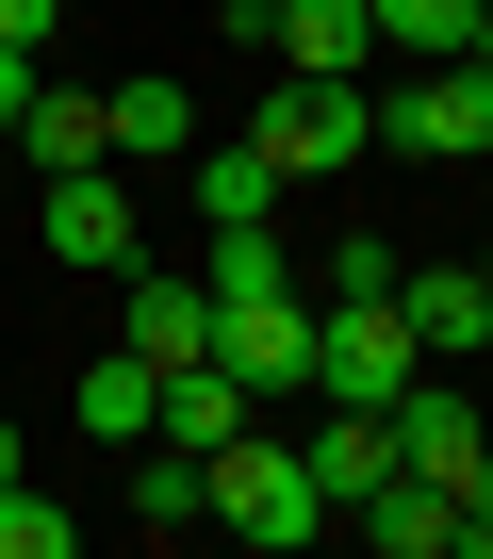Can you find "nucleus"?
<instances>
[{
	"mask_svg": "<svg viewBox=\"0 0 493 559\" xmlns=\"http://www.w3.org/2000/svg\"><path fill=\"white\" fill-rule=\"evenodd\" d=\"M197 493H214V526H230V543H280V559H297V543L329 526V493H313V461H297V444L264 428V412H246V428H230V444L197 461Z\"/></svg>",
	"mask_w": 493,
	"mask_h": 559,
	"instance_id": "nucleus-1",
	"label": "nucleus"
},
{
	"mask_svg": "<svg viewBox=\"0 0 493 559\" xmlns=\"http://www.w3.org/2000/svg\"><path fill=\"white\" fill-rule=\"evenodd\" d=\"M246 148H264L280 181H329V165H362V148H378V99H362L346 67H280V99L246 116Z\"/></svg>",
	"mask_w": 493,
	"mask_h": 559,
	"instance_id": "nucleus-2",
	"label": "nucleus"
},
{
	"mask_svg": "<svg viewBox=\"0 0 493 559\" xmlns=\"http://www.w3.org/2000/svg\"><path fill=\"white\" fill-rule=\"evenodd\" d=\"M411 379H428V346H411L395 297H313V395L329 412H395Z\"/></svg>",
	"mask_w": 493,
	"mask_h": 559,
	"instance_id": "nucleus-3",
	"label": "nucleus"
},
{
	"mask_svg": "<svg viewBox=\"0 0 493 559\" xmlns=\"http://www.w3.org/2000/svg\"><path fill=\"white\" fill-rule=\"evenodd\" d=\"M378 148H395V165H477V148H493V67H477V50L411 67V83L378 99Z\"/></svg>",
	"mask_w": 493,
	"mask_h": 559,
	"instance_id": "nucleus-4",
	"label": "nucleus"
},
{
	"mask_svg": "<svg viewBox=\"0 0 493 559\" xmlns=\"http://www.w3.org/2000/svg\"><path fill=\"white\" fill-rule=\"evenodd\" d=\"M214 362L246 395H313V280H280V297H214Z\"/></svg>",
	"mask_w": 493,
	"mask_h": 559,
	"instance_id": "nucleus-5",
	"label": "nucleus"
},
{
	"mask_svg": "<svg viewBox=\"0 0 493 559\" xmlns=\"http://www.w3.org/2000/svg\"><path fill=\"white\" fill-rule=\"evenodd\" d=\"M34 230H50L67 263H132V247H148V214H132V165H67V181L34 198Z\"/></svg>",
	"mask_w": 493,
	"mask_h": 559,
	"instance_id": "nucleus-6",
	"label": "nucleus"
},
{
	"mask_svg": "<svg viewBox=\"0 0 493 559\" xmlns=\"http://www.w3.org/2000/svg\"><path fill=\"white\" fill-rule=\"evenodd\" d=\"M230 17H246V50H280V67H378V17H362V0H230Z\"/></svg>",
	"mask_w": 493,
	"mask_h": 559,
	"instance_id": "nucleus-7",
	"label": "nucleus"
},
{
	"mask_svg": "<svg viewBox=\"0 0 493 559\" xmlns=\"http://www.w3.org/2000/svg\"><path fill=\"white\" fill-rule=\"evenodd\" d=\"M395 313L428 362H477L493 346V263H395Z\"/></svg>",
	"mask_w": 493,
	"mask_h": 559,
	"instance_id": "nucleus-8",
	"label": "nucleus"
},
{
	"mask_svg": "<svg viewBox=\"0 0 493 559\" xmlns=\"http://www.w3.org/2000/svg\"><path fill=\"white\" fill-rule=\"evenodd\" d=\"M116 280H132V346H148V362H214V280H197V263H148V247H132Z\"/></svg>",
	"mask_w": 493,
	"mask_h": 559,
	"instance_id": "nucleus-9",
	"label": "nucleus"
},
{
	"mask_svg": "<svg viewBox=\"0 0 493 559\" xmlns=\"http://www.w3.org/2000/svg\"><path fill=\"white\" fill-rule=\"evenodd\" d=\"M246 412H264V395H246L230 362H165V379H148V444H181V461H214Z\"/></svg>",
	"mask_w": 493,
	"mask_h": 559,
	"instance_id": "nucleus-10",
	"label": "nucleus"
},
{
	"mask_svg": "<svg viewBox=\"0 0 493 559\" xmlns=\"http://www.w3.org/2000/svg\"><path fill=\"white\" fill-rule=\"evenodd\" d=\"M181 148H197V99H181L165 67H148V83H99V165L148 181V165H181Z\"/></svg>",
	"mask_w": 493,
	"mask_h": 559,
	"instance_id": "nucleus-11",
	"label": "nucleus"
},
{
	"mask_svg": "<svg viewBox=\"0 0 493 559\" xmlns=\"http://www.w3.org/2000/svg\"><path fill=\"white\" fill-rule=\"evenodd\" d=\"M378 428H395V477H460V461L493 444V428H477V395H460L444 362H428V379H411V395H395Z\"/></svg>",
	"mask_w": 493,
	"mask_h": 559,
	"instance_id": "nucleus-12",
	"label": "nucleus"
},
{
	"mask_svg": "<svg viewBox=\"0 0 493 559\" xmlns=\"http://www.w3.org/2000/svg\"><path fill=\"white\" fill-rule=\"evenodd\" d=\"M329 526H362L378 559H460V493H444V477H378V493H346Z\"/></svg>",
	"mask_w": 493,
	"mask_h": 559,
	"instance_id": "nucleus-13",
	"label": "nucleus"
},
{
	"mask_svg": "<svg viewBox=\"0 0 493 559\" xmlns=\"http://www.w3.org/2000/svg\"><path fill=\"white\" fill-rule=\"evenodd\" d=\"M17 148H34V181H67V165H99V99L34 67V99H17Z\"/></svg>",
	"mask_w": 493,
	"mask_h": 559,
	"instance_id": "nucleus-14",
	"label": "nucleus"
},
{
	"mask_svg": "<svg viewBox=\"0 0 493 559\" xmlns=\"http://www.w3.org/2000/svg\"><path fill=\"white\" fill-rule=\"evenodd\" d=\"M297 461H313V493L346 510V493H378V477H395V428H378V412H329V428H313Z\"/></svg>",
	"mask_w": 493,
	"mask_h": 559,
	"instance_id": "nucleus-15",
	"label": "nucleus"
},
{
	"mask_svg": "<svg viewBox=\"0 0 493 559\" xmlns=\"http://www.w3.org/2000/svg\"><path fill=\"white\" fill-rule=\"evenodd\" d=\"M132 526H148V543H197V526H214V493H197L181 444H132Z\"/></svg>",
	"mask_w": 493,
	"mask_h": 559,
	"instance_id": "nucleus-16",
	"label": "nucleus"
},
{
	"mask_svg": "<svg viewBox=\"0 0 493 559\" xmlns=\"http://www.w3.org/2000/svg\"><path fill=\"white\" fill-rule=\"evenodd\" d=\"M362 17H378V50H395V67H444V50H477L493 0H362Z\"/></svg>",
	"mask_w": 493,
	"mask_h": 559,
	"instance_id": "nucleus-17",
	"label": "nucleus"
},
{
	"mask_svg": "<svg viewBox=\"0 0 493 559\" xmlns=\"http://www.w3.org/2000/svg\"><path fill=\"white\" fill-rule=\"evenodd\" d=\"M148 379H165L148 346H116V362H83V428H99V444H148Z\"/></svg>",
	"mask_w": 493,
	"mask_h": 559,
	"instance_id": "nucleus-18",
	"label": "nucleus"
},
{
	"mask_svg": "<svg viewBox=\"0 0 493 559\" xmlns=\"http://www.w3.org/2000/svg\"><path fill=\"white\" fill-rule=\"evenodd\" d=\"M395 263H411L395 230H329L313 247V297H395Z\"/></svg>",
	"mask_w": 493,
	"mask_h": 559,
	"instance_id": "nucleus-19",
	"label": "nucleus"
},
{
	"mask_svg": "<svg viewBox=\"0 0 493 559\" xmlns=\"http://www.w3.org/2000/svg\"><path fill=\"white\" fill-rule=\"evenodd\" d=\"M83 543V510H50L34 477H0V559H67Z\"/></svg>",
	"mask_w": 493,
	"mask_h": 559,
	"instance_id": "nucleus-20",
	"label": "nucleus"
},
{
	"mask_svg": "<svg viewBox=\"0 0 493 559\" xmlns=\"http://www.w3.org/2000/svg\"><path fill=\"white\" fill-rule=\"evenodd\" d=\"M444 493H460V559H493V444H477V461H460Z\"/></svg>",
	"mask_w": 493,
	"mask_h": 559,
	"instance_id": "nucleus-21",
	"label": "nucleus"
},
{
	"mask_svg": "<svg viewBox=\"0 0 493 559\" xmlns=\"http://www.w3.org/2000/svg\"><path fill=\"white\" fill-rule=\"evenodd\" d=\"M0 50H34V67H50V0H0Z\"/></svg>",
	"mask_w": 493,
	"mask_h": 559,
	"instance_id": "nucleus-22",
	"label": "nucleus"
},
{
	"mask_svg": "<svg viewBox=\"0 0 493 559\" xmlns=\"http://www.w3.org/2000/svg\"><path fill=\"white\" fill-rule=\"evenodd\" d=\"M17 99H34V50H0V132H17Z\"/></svg>",
	"mask_w": 493,
	"mask_h": 559,
	"instance_id": "nucleus-23",
	"label": "nucleus"
},
{
	"mask_svg": "<svg viewBox=\"0 0 493 559\" xmlns=\"http://www.w3.org/2000/svg\"><path fill=\"white\" fill-rule=\"evenodd\" d=\"M0 477H34V461H17V428H0Z\"/></svg>",
	"mask_w": 493,
	"mask_h": 559,
	"instance_id": "nucleus-24",
	"label": "nucleus"
},
{
	"mask_svg": "<svg viewBox=\"0 0 493 559\" xmlns=\"http://www.w3.org/2000/svg\"><path fill=\"white\" fill-rule=\"evenodd\" d=\"M477 198H493V148H477Z\"/></svg>",
	"mask_w": 493,
	"mask_h": 559,
	"instance_id": "nucleus-25",
	"label": "nucleus"
},
{
	"mask_svg": "<svg viewBox=\"0 0 493 559\" xmlns=\"http://www.w3.org/2000/svg\"><path fill=\"white\" fill-rule=\"evenodd\" d=\"M477 67H493V17H477Z\"/></svg>",
	"mask_w": 493,
	"mask_h": 559,
	"instance_id": "nucleus-26",
	"label": "nucleus"
}]
</instances>
